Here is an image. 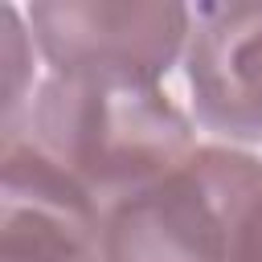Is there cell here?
<instances>
[{"label":"cell","mask_w":262,"mask_h":262,"mask_svg":"<svg viewBox=\"0 0 262 262\" xmlns=\"http://www.w3.org/2000/svg\"><path fill=\"white\" fill-rule=\"evenodd\" d=\"M25 135L53 156L102 213L176 172L192 151V119L164 86L41 78Z\"/></svg>","instance_id":"6da1fadb"},{"label":"cell","mask_w":262,"mask_h":262,"mask_svg":"<svg viewBox=\"0 0 262 262\" xmlns=\"http://www.w3.org/2000/svg\"><path fill=\"white\" fill-rule=\"evenodd\" d=\"M258 188L262 160L254 151L196 143L160 184L106 209V262H229L237 221Z\"/></svg>","instance_id":"7a4b0ae2"},{"label":"cell","mask_w":262,"mask_h":262,"mask_svg":"<svg viewBox=\"0 0 262 262\" xmlns=\"http://www.w3.org/2000/svg\"><path fill=\"white\" fill-rule=\"evenodd\" d=\"M49 74L160 86L184 61L192 8L164 0H41L25 12Z\"/></svg>","instance_id":"3957f363"},{"label":"cell","mask_w":262,"mask_h":262,"mask_svg":"<svg viewBox=\"0 0 262 262\" xmlns=\"http://www.w3.org/2000/svg\"><path fill=\"white\" fill-rule=\"evenodd\" d=\"M0 164V262H106V213L53 156L20 131Z\"/></svg>","instance_id":"277c9868"},{"label":"cell","mask_w":262,"mask_h":262,"mask_svg":"<svg viewBox=\"0 0 262 262\" xmlns=\"http://www.w3.org/2000/svg\"><path fill=\"white\" fill-rule=\"evenodd\" d=\"M196 127L221 143H262V0L196 4L184 45Z\"/></svg>","instance_id":"5b68a950"},{"label":"cell","mask_w":262,"mask_h":262,"mask_svg":"<svg viewBox=\"0 0 262 262\" xmlns=\"http://www.w3.org/2000/svg\"><path fill=\"white\" fill-rule=\"evenodd\" d=\"M33 29L20 16V8H0V61H4V139L25 131L29 106H33Z\"/></svg>","instance_id":"8992f818"},{"label":"cell","mask_w":262,"mask_h":262,"mask_svg":"<svg viewBox=\"0 0 262 262\" xmlns=\"http://www.w3.org/2000/svg\"><path fill=\"white\" fill-rule=\"evenodd\" d=\"M229 262H262V188L254 192V201L246 205V213L237 221V237H233V258Z\"/></svg>","instance_id":"52a82bcc"}]
</instances>
